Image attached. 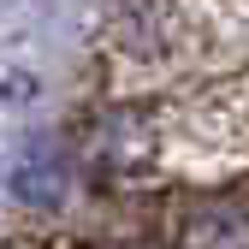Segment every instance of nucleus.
Masks as SVG:
<instances>
[{"label": "nucleus", "mask_w": 249, "mask_h": 249, "mask_svg": "<svg viewBox=\"0 0 249 249\" xmlns=\"http://www.w3.org/2000/svg\"><path fill=\"white\" fill-rule=\"evenodd\" d=\"M12 190H18V202H30V208H53L59 190H66V160H59L53 148H30L24 166H18V178H12Z\"/></svg>", "instance_id": "obj_2"}, {"label": "nucleus", "mask_w": 249, "mask_h": 249, "mask_svg": "<svg viewBox=\"0 0 249 249\" xmlns=\"http://www.w3.org/2000/svg\"><path fill=\"white\" fill-rule=\"evenodd\" d=\"M178 249H249V213L237 202H190L178 220Z\"/></svg>", "instance_id": "obj_1"}]
</instances>
